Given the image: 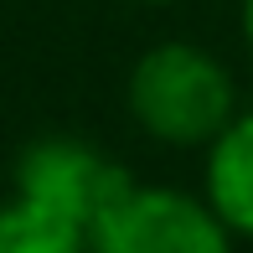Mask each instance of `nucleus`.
I'll use <instances>...</instances> for the list:
<instances>
[{"mask_svg":"<svg viewBox=\"0 0 253 253\" xmlns=\"http://www.w3.org/2000/svg\"><path fill=\"white\" fill-rule=\"evenodd\" d=\"M129 186H134L129 170L83 140H37L16 166V197L52 207L57 217L78 222L83 233H93L103 212Z\"/></svg>","mask_w":253,"mask_h":253,"instance_id":"3","label":"nucleus"},{"mask_svg":"<svg viewBox=\"0 0 253 253\" xmlns=\"http://www.w3.org/2000/svg\"><path fill=\"white\" fill-rule=\"evenodd\" d=\"M129 114L160 145H212L233 119V78L191 42H160L129 73Z\"/></svg>","mask_w":253,"mask_h":253,"instance_id":"1","label":"nucleus"},{"mask_svg":"<svg viewBox=\"0 0 253 253\" xmlns=\"http://www.w3.org/2000/svg\"><path fill=\"white\" fill-rule=\"evenodd\" d=\"M0 253H88V233L52 207L16 197L0 207Z\"/></svg>","mask_w":253,"mask_h":253,"instance_id":"5","label":"nucleus"},{"mask_svg":"<svg viewBox=\"0 0 253 253\" xmlns=\"http://www.w3.org/2000/svg\"><path fill=\"white\" fill-rule=\"evenodd\" d=\"M243 37H248V47H253V0H243Z\"/></svg>","mask_w":253,"mask_h":253,"instance_id":"6","label":"nucleus"},{"mask_svg":"<svg viewBox=\"0 0 253 253\" xmlns=\"http://www.w3.org/2000/svg\"><path fill=\"white\" fill-rule=\"evenodd\" d=\"M88 253H233V227L186 191L129 186L88 233Z\"/></svg>","mask_w":253,"mask_h":253,"instance_id":"2","label":"nucleus"},{"mask_svg":"<svg viewBox=\"0 0 253 253\" xmlns=\"http://www.w3.org/2000/svg\"><path fill=\"white\" fill-rule=\"evenodd\" d=\"M207 202L233 233L253 238V114L227 119L207 155Z\"/></svg>","mask_w":253,"mask_h":253,"instance_id":"4","label":"nucleus"}]
</instances>
